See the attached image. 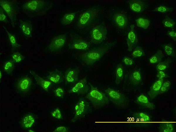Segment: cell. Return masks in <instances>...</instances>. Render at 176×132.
Segmentation results:
<instances>
[{
	"instance_id": "cell-18",
	"label": "cell",
	"mask_w": 176,
	"mask_h": 132,
	"mask_svg": "<svg viewBox=\"0 0 176 132\" xmlns=\"http://www.w3.org/2000/svg\"><path fill=\"white\" fill-rule=\"evenodd\" d=\"M163 82V79H158L151 86L148 92V96L152 99L155 97L159 94L161 86Z\"/></svg>"
},
{
	"instance_id": "cell-1",
	"label": "cell",
	"mask_w": 176,
	"mask_h": 132,
	"mask_svg": "<svg viewBox=\"0 0 176 132\" xmlns=\"http://www.w3.org/2000/svg\"><path fill=\"white\" fill-rule=\"evenodd\" d=\"M114 41L101 44L78 55V58L81 63L86 66H90L99 60L104 55L116 44Z\"/></svg>"
},
{
	"instance_id": "cell-47",
	"label": "cell",
	"mask_w": 176,
	"mask_h": 132,
	"mask_svg": "<svg viewBox=\"0 0 176 132\" xmlns=\"http://www.w3.org/2000/svg\"><path fill=\"white\" fill-rule=\"evenodd\" d=\"M28 131H29V132H34L33 131H32V130H29Z\"/></svg>"
},
{
	"instance_id": "cell-2",
	"label": "cell",
	"mask_w": 176,
	"mask_h": 132,
	"mask_svg": "<svg viewBox=\"0 0 176 132\" xmlns=\"http://www.w3.org/2000/svg\"><path fill=\"white\" fill-rule=\"evenodd\" d=\"M54 4L50 0H31L23 3L22 8L28 16L33 18L46 14L52 8Z\"/></svg>"
},
{
	"instance_id": "cell-44",
	"label": "cell",
	"mask_w": 176,
	"mask_h": 132,
	"mask_svg": "<svg viewBox=\"0 0 176 132\" xmlns=\"http://www.w3.org/2000/svg\"><path fill=\"white\" fill-rule=\"evenodd\" d=\"M167 35L170 37L174 41L176 40V32L174 31H168L167 32Z\"/></svg>"
},
{
	"instance_id": "cell-22",
	"label": "cell",
	"mask_w": 176,
	"mask_h": 132,
	"mask_svg": "<svg viewBox=\"0 0 176 132\" xmlns=\"http://www.w3.org/2000/svg\"><path fill=\"white\" fill-rule=\"evenodd\" d=\"M77 13L73 12L65 14L61 19V24L63 25L70 24L74 19Z\"/></svg>"
},
{
	"instance_id": "cell-32",
	"label": "cell",
	"mask_w": 176,
	"mask_h": 132,
	"mask_svg": "<svg viewBox=\"0 0 176 132\" xmlns=\"http://www.w3.org/2000/svg\"><path fill=\"white\" fill-rule=\"evenodd\" d=\"M159 131L161 132H172L174 130L173 125L169 123H162L159 127Z\"/></svg>"
},
{
	"instance_id": "cell-16",
	"label": "cell",
	"mask_w": 176,
	"mask_h": 132,
	"mask_svg": "<svg viewBox=\"0 0 176 132\" xmlns=\"http://www.w3.org/2000/svg\"><path fill=\"white\" fill-rule=\"evenodd\" d=\"M112 19L116 27L120 29L124 28L128 24V19L126 17L120 12L115 13L113 16Z\"/></svg>"
},
{
	"instance_id": "cell-37",
	"label": "cell",
	"mask_w": 176,
	"mask_h": 132,
	"mask_svg": "<svg viewBox=\"0 0 176 132\" xmlns=\"http://www.w3.org/2000/svg\"><path fill=\"white\" fill-rule=\"evenodd\" d=\"M171 83L168 80L163 83L159 91V94H162L166 92L170 88Z\"/></svg>"
},
{
	"instance_id": "cell-24",
	"label": "cell",
	"mask_w": 176,
	"mask_h": 132,
	"mask_svg": "<svg viewBox=\"0 0 176 132\" xmlns=\"http://www.w3.org/2000/svg\"><path fill=\"white\" fill-rule=\"evenodd\" d=\"M140 71V69L135 70L131 75V81L134 85L139 84L141 81L142 78Z\"/></svg>"
},
{
	"instance_id": "cell-8",
	"label": "cell",
	"mask_w": 176,
	"mask_h": 132,
	"mask_svg": "<svg viewBox=\"0 0 176 132\" xmlns=\"http://www.w3.org/2000/svg\"><path fill=\"white\" fill-rule=\"evenodd\" d=\"M90 109V105L88 101L83 97L80 98L75 106V114L71 122L74 123L82 118L88 114Z\"/></svg>"
},
{
	"instance_id": "cell-26",
	"label": "cell",
	"mask_w": 176,
	"mask_h": 132,
	"mask_svg": "<svg viewBox=\"0 0 176 132\" xmlns=\"http://www.w3.org/2000/svg\"><path fill=\"white\" fill-rule=\"evenodd\" d=\"M123 66L120 63L117 66L116 71L115 83L119 84L121 81L123 77Z\"/></svg>"
},
{
	"instance_id": "cell-43",
	"label": "cell",
	"mask_w": 176,
	"mask_h": 132,
	"mask_svg": "<svg viewBox=\"0 0 176 132\" xmlns=\"http://www.w3.org/2000/svg\"><path fill=\"white\" fill-rule=\"evenodd\" d=\"M69 131V129L64 126H60L57 128L54 132H67Z\"/></svg>"
},
{
	"instance_id": "cell-13",
	"label": "cell",
	"mask_w": 176,
	"mask_h": 132,
	"mask_svg": "<svg viewBox=\"0 0 176 132\" xmlns=\"http://www.w3.org/2000/svg\"><path fill=\"white\" fill-rule=\"evenodd\" d=\"M131 10L136 13H141L147 9L149 6L146 1L141 0H131L128 1Z\"/></svg>"
},
{
	"instance_id": "cell-9",
	"label": "cell",
	"mask_w": 176,
	"mask_h": 132,
	"mask_svg": "<svg viewBox=\"0 0 176 132\" xmlns=\"http://www.w3.org/2000/svg\"><path fill=\"white\" fill-rule=\"evenodd\" d=\"M107 29L104 22L95 27L91 32V38L92 42L98 44L102 42L106 38Z\"/></svg>"
},
{
	"instance_id": "cell-28",
	"label": "cell",
	"mask_w": 176,
	"mask_h": 132,
	"mask_svg": "<svg viewBox=\"0 0 176 132\" xmlns=\"http://www.w3.org/2000/svg\"><path fill=\"white\" fill-rule=\"evenodd\" d=\"M136 22L138 27L146 29L149 26L150 21L148 19L140 17L136 19Z\"/></svg>"
},
{
	"instance_id": "cell-34",
	"label": "cell",
	"mask_w": 176,
	"mask_h": 132,
	"mask_svg": "<svg viewBox=\"0 0 176 132\" xmlns=\"http://www.w3.org/2000/svg\"><path fill=\"white\" fill-rule=\"evenodd\" d=\"M11 57L12 60L15 63L20 62L25 59V56L18 52H13Z\"/></svg>"
},
{
	"instance_id": "cell-20",
	"label": "cell",
	"mask_w": 176,
	"mask_h": 132,
	"mask_svg": "<svg viewBox=\"0 0 176 132\" xmlns=\"http://www.w3.org/2000/svg\"><path fill=\"white\" fill-rule=\"evenodd\" d=\"M30 73L34 78L37 83L45 91H48L49 86L52 84L51 82L44 79L34 71H31Z\"/></svg>"
},
{
	"instance_id": "cell-21",
	"label": "cell",
	"mask_w": 176,
	"mask_h": 132,
	"mask_svg": "<svg viewBox=\"0 0 176 132\" xmlns=\"http://www.w3.org/2000/svg\"><path fill=\"white\" fill-rule=\"evenodd\" d=\"M3 27L7 33L12 47V52H13L21 47V45L18 44L14 35L10 33L4 25Z\"/></svg>"
},
{
	"instance_id": "cell-36",
	"label": "cell",
	"mask_w": 176,
	"mask_h": 132,
	"mask_svg": "<svg viewBox=\"0 0 176 132\" xmlns=\"http://www.w3.org/2000/svg\"><path fill=\"white\" fill-rule=\"evenodd\" d=\"M144 52L143 48L141 47L138 46L133 51L132 55L133 58H138L143 56Z\"/></svg>"
},
{
	"instance_id": "cell-41",
	"label": "cell",
	"mask_w": 176,
	"mask_h": 132,
	"mask_svg": "<svg viewBox=\"0 0 176 132\" xmlns=\"http://www.w3.org/2000/svg\"><path fill=\"white\" fill-rule=\"evenodd\" d=\"M3 10L0 6V21L6 23L8 22V20Z\"/></svg>"
},
{
	"instance_id": "cell-45",
	"label": "cell",
	"mask_w": 176,
	"mask_h": 132,
	"mask_svg": "<svg viewBox=\"0 0 176 132\" xmlns=\"http://www.w3.org/2000/svg\"><path fill=\"white\" fill-rule=\"evenodd\" d=\"M156 76L159 79H161L164 78L168 77V76L163 71H158Z\"/></svg>"
},
{
	"instance_id": "cell-15",
	"label": "cell",
	"mask_w": 176,
	"mask_h": 132,
	"mask_svg": "<svg viewBox=\"0 0 176 132\" xmlns=\"http://www.w3.org/2000/svg\"><path fill=\"white\" fill-rule=\"evenodd\" d=\"M32 84L31 78L27 76H25L20 78L16 84V87L18 90L22 93L28 92L30 89Z\"/></svg>"
},
{
	"instance_id": "cell-39",
	"label": "cell",
	"mask_w": 176,
	"mask_h": 132,
	"mask_svg": "<svg viewBox=\"0 0 176 132\" xmlns=\"http://www.w3.org/2000/svg\"><path fill=\"white\" fill-rule=\"evenodd\" d=\"M54 92L56 96L61 98L63 97L64 90L62 88H58L54 90Z\"/></svg>"
},
{
	"instance_id": "cell-46",
	"label": "cell",
	"mask_w": 176,
	"mask_h": 132,
	"mask_svg": "<svg viewBox=\"0 0 176 132\" xmlns=\"http://www.w3.org/2000/svg\"><path fill=\"white\" fill-rule=\"evenodd\" d=\"M0 79H1L2 78V73L1 71H0Z\"/></svg>"
},
{
	"instance_id": "cell-6",
	"label": "cell",
	"mask_w": 176,
	"mask_h": 132,
	"mask_svg": "<svg viewBox=\"0 0 176 132\" xmlns=\"http://www.w3.org/2000/svg\"><path fill=\"white\" fill-rule=\"evenodd\" d=\"M104 91L109 99L116 106L124 107L128 105L129 102L128 99L124 94L109 87Z\"/></svg>"
},
{
	"instance_id": "cell-35",
	"label": "cell",
	"mask_w": 176,
	"mask_h": 132,
	"mask_svg": "<svg viewBox=\"0 0 176 132\" xmlns=\"http://www.w3.org/2000/svg\"><path fill=\"white\" fill-rule=\"evenodd\" d=\"M152 11L161 13H166L173 11H174V9L171 7L164 6H160L156 8Z\"/></svg>"
},
{
	"instance_id": "cell-3",
	"label": "cell",
	"mask_w": 176,
	"mask_h": 132,
	"mask_svg": "<svg viewBox=\"0 0 176 132\" xmlns=\"http://www.w3.org/2000/svg\"><path fill=\"white\" fill-rule=\"evenodd\" d=\"M101 12L100 7L93 6L81 13L79 16L77 27L79 29L86 28L91 26L98 19Z\"/></svg>"
},
{
	"instance_id": "cell-19",
	"label": "cell",
	"mask_w": 176,
	"mask_h": 132,
	"mask_svg": "<svg viewBox=\"0 0 176 132\" xmlns=\"http://www.w3.org/2000/svg\"><path fill=\"white\" fill-rule=\"evenodd\" d=\"M47 78L50 81L57 84L63 81L64 76L61 71L56 69L50 72Z\"/></svg>"
},
{
	"instance_id": "cell-10",
	"label": "cell",
	"mask_w": 176,
	"mask_h": 132,
	"mask_svg": "<svg viewBox=\"0 0 176 132\" xmlns=\"http://www.w3.org/2000/svg\"><path fill=\"white\" fill-rule=\"evenodd\" d=\"M66 34H63L54 37L47 47L50 52H55L61 49L65 45L66 40Z\"/></svg>"
},
{
	"instance_id": "cell-38",
	"label": "cell",
	"mask_w": 176,
	"mask_h": 132,
	"mask_svg": "<svg viewBox=\"0 0 176 132\" xmlns=\"http://www.w3.org/2000/svg\"><path fill=\"white\" fill-rule=\"evenodd\" d=\"M135 116L140 118L142 121L145 122H149L150 121L149 116L143 112H139L136 113Z\"/></svg>"
},
{
	"instance_id": "cell-25",
	"label": "cell",
	"mask_w": 176,
	"mask_h": 132,
	"mask_svg": "<svg viewBox=\"0 0 176 132\" xmlns=\"http://www.w3.org/2000/svg\"><path fill=\"white\" fill-rule=\"evenodd\" d=\"M164 56L162 51L158 50L149 59L150 63L151 64H155L161 61Z\"/></svg>"
},
{
	"instance_id": "cell-30",
	"label": "cell",
	"mask_w": 176,
	"mask_h": 132,
	"mask_svg": "<svg viewBox=\"0 0 176 132\" xmlns=\"http://www.w3.org/2000/svg\"><path fill=\"white\" fill-rule=\"evenodd\" d=\"M15 63L12 59L6 61L3 66L4 71L7 74H11L14 67Z\"/></svg>"
},
{
	"instance_id": "cell-33",
	"label": "cell",
	"mask_w": 176,
	"mask_h": 132,
	"mask_svg": "<svg viewBox=\"0 0 176 132\" xmlns=\"http://www.w3.org/2000/svg\"><path fill=\"white\" fill-rule=\"evenodd\" d=\"M162 22L165 27L171 28H173L175 24V21L167 16H165Z\"/></svg>"
},
{
	"instance_id": "cell-23",
	"label": "cell",
	"mask_w": 176,
	"mask_h": 132,
	"mask_svg": "<svg viewBox=\"0 0 176 132\" xmlns=\"http://www.w3.org/2000/svg\"><path fill=\"white\" fill-rule=\"evenodd\" d=\"M137 101L139 103L148 108L151 109L155 108L154 104L149 102L147 97L143 94L140 95L137 97Z\"/></svg>"
},
{
	"instance_id": "cell-12",
	"label": "cell",
	"mask_w": 176,
	"mask_h": 132,
	"mask_svg": "<svg viewBox=\"0 0 176 132\" xmlns=\"http://www.w3.org/2000/svg\"><path fill=\"white\" fill-rule=\"evenodd\" d=\"M80 69L78 67L70 68L65 72V79L66 84L73 83L78 79Z\"/></svg>"
},
{
	"instance_id": "cell-4",
	"label": "cell",
	"mask_w": 176,
	"mask_h": 132,
	"mask_svg": "<svg viewBox=\"0 0 176 132\" xmlns=\"http://www.w3.org/2000/svg\"><path fill=\"white\" fill-rule=\"evenodd\" d=\"M88 84L91 88V90L86 95V98L91 102L96 108H100L107 105L109 102L108 97L90 83H89Z\"/></svg>"
},
{
	"instance_id": "cell-31",
	"label": "cell",
	"mask_w": 176,
	"mask_h": 132,
	"mask_svg": "<svg viewBox=\"0 0 176 132\" xmlns=\"http://www.w3.org/2000/svg\"><path fill=\"white\" fill-rule=\"evenodd\" d=\"M162 47L167 55L174 57H176L175 50L171 44H165L163 45Z\"/></svg>"
},
{
	"instance_id": "cell-11",
	"label": "cell",
	"mask_w": 176,
	"mask_h": 132,
	"mask_svg": "<svg viewBox=\"0 0 176 132\" xmlns=\"http://www.w3.org/2000/svg\"><path fill=\"white\" fill-rule=\"evenodd\" d=\"M89 86L87 83L86 77L80 80L70 90L68 91L69 93H75L78 94H84L88 92Z\"/></svg>"
},
{
	"instance_id": "cell-5",
	"label": "cell",
	"mask_w": 176,
	"mask_h": 132,
	"mask_svg": "<svg viewBox=\"0 0 176 132\" xmlns=\"http://www.w3.org/2000/svg\"><path fill=\"white\" fill-rule=\"evenodd\" d=\"M0 6L9 16L12 26L14 28L17 22V15L19 11L17 1L15 0H0Z\"/></svg>"
},
{
	"instance_id": "cell-29",
	"label": "cell",
	"mask_w": 176,
	"mask_h": 132,
	"mask_svg": "<svg viewBox=\"0 0 176 132\" xmlns=\"http://www.w3.org/2000/svg\"><path fill=\"white\" fill-rule=\"evenodd\" d=\"M172 62V60L170 58H168L163 61L160 62L158 63L156 66V69L158 71L164 70L169 67Z\"/></svg>"
},
{
	"instance_id": "cell-7",
	"label": "cell",
	"mask_w": 176,
	"mask_h": 132,
	"mask_svg": "<svg viewBox=\"0 0 176 132\" xmlns=\"http://www.w3.org/2000/svg\"><path fill=\"white\" fill-rule=\"evenodd\" d=\"M90 44L79 35L74 32L70 34V40L68 44L69 49H76L82 50L88 49Z\"/></svg>"
},
{
	"instance_id": "cell-42",
	"label": "cell",
	"mask_w": 176,
	"mask_h": 132,
	"mask_svg": "<svg viewBox=\"0 0 176 132\" xmlns=\"http://www.w3.org/2000/svg\"><path fill=\"white\" fill-rule=\"evenodd\" d=\"M123 62L127 66H131L134 63V61L131 58L127 56L123 57L122 59Z\"/></svg>"
},
{
	"instance_id": "cell-27",
	"label": "cell",
	"mask_w": 176,
	"mask_h": 132,
	"mask_svg": "<svg viewBox=\"0 0 176 132\" xmlns=\"http://www.w3.org/2000/svg\"><path fill=\"white\" fill-rule=\"evenodd\" d=\"M35 119L34 117L31 115L26 116L23 119L22 124L25 128H31L35 122Z\"/></svg>"
},
{
	"instance_id": "cell-40",
	"label": "cell",
	"mask_w": 176,
	"mask_h": 132,
	"mask_svg": "<svg viewBox=\"0 0 176 132\" xmlns=\"http://www.w3.org/2000/svg\"><path fill=\"white\" fill-rule=\"evenodd\" d=\"M51 114L53 116L57 119H60L62 118L60 111L58 108H56L54 111L52 112Z\"/></svg>"
},
{
	"instance_id": "cell-17",
	"label": "cell",
	"mask_w": 176,
	"mask_h": 132,
	"mask_svg": "<svg viewBox=\"0 0 176 132\" xmlns=\"http://www.w3.org/2000/svg\"><path fill=\"white\" fill-rule=\"evenodd\" d=\"M134 24H132L130 26L131 30L128 33L127 38V44L128 50L131 52L133 47L137 41V38L134 31Z\"/></svg>"
},
{
	"instance_id": "cell-14",
	"label": "cell",
	"mask_w": 176,
	"mask_h": 132,
	"mask_svg": "<svg viewBox=\"0 0 176 132\" xmlns=\"http://www.w3.org/2000/svg\"><path fill=\"white\" fill-rule=\"evenodd\" d=\"M19 26L25 37L27 38L32 37L33 26L31 21L28 20L20 19Z\"/></svg>"
}]
</instances>
